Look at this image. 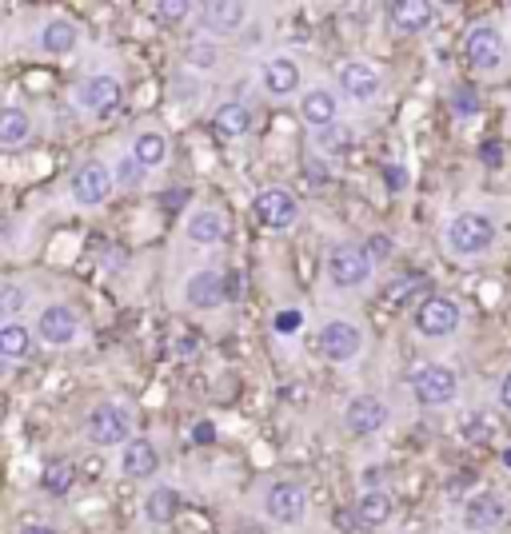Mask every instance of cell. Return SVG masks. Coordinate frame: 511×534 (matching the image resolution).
Here are the masks:
<instances>
[{
  "instance_id": "obj_1",
  "label": "cell",
  "mask_w": 511,
  "mask_h": 534,
  "mask_svg": "<svg viewBox=\"0 0 511 534\" xmlns=\"http://www.w3.org/2000/svg\"><path fill=\"white\" fill-rule=\"evenodd\" d=\"M492 244H496V224L488 216H480V212H464V216H456L448 224V248L456 256H480Z\"/></svg>"
},
{
  "instance_id": "obj_2",
  "label": "cell",
  "mask_w": 511,
  "mask_h": 534,
  "mask_svg": "<svg viewBox=\"0 0 511 534\" xmlns=\"http://www.w3.org/2000/svg\"><path fill=\"white\" fill-rule=\"evenodd\" d=\"M412 391H416V399H420L424 407H448V403L456 399V391H460V379H456L452 367L428 363V367H420V371L412 375Z\"/></svg>"
},
{
  "instance_id": "obj_3",
  "label": "cell",
  "mask_w": 511,
  "mask_h": 534,
  "mask_svg": "<svg viewBox=\"0 0 511 534\" xmlns=\"http://www.w3.org/2000/svg\"><path fill=\"white\" fill-rule=\"evenodd\" d=\"M328 275L336 287H364L372 275V256L360 244H336L328 256Z\"/></svg>"
},
{
  "instance_id": "obj_4",
  "label": "cell",
  "mask_w": 511,
  "mask_h": 534,
  "mask_svg": "<svg viewBox=\"0 0 511 534\" xmlns=\"http://www.w3.org/2000/svg\"><path fill=\"white\" fill-rule=\"evenodd\" d=\"M128 431H132L128 415H124L120 407H112V403H104V407H96V411L88 415V439L100 443V447H120V443L128 447V443H132Z\"/></svg>"
},
{
  "instance_id": "obj_5",
  "label": "cell",
  "mask_w": 511,
  "mask_h": 534,
  "mask_svg": "<svg viewBox=\"0 0 511 534\" xmlns=\"http://www.w3.org/2000/svg\"><path fill=\"white\" fill-rule=\"evenodd\" d=\"M252 212H256V220L264 224V228H272V232H284V228H292L296 224V200L284 192V188H268V192H260L256 196V204H252Z\"/></svg>"
},
{
  "instance_id": "obj_6",
  "label": "cell",
  "mask_w": 511,
  "mask_h": 534,
  "mask_svg": "<svg viewBox=\"0 0 511 534\" xmlns=\"http://www.w3.org/2000/svg\"><path fill=\"white\" fill-rule=\"evenodd\" d=\"M416 327H420V335H432V339L452 335V331L460 327V307H456L452 299H444V295H432V299L420 303Z\"/></svg>"
},
{
  "instance_id": "obj_7",
  "label": "cell",
  "mask_w": 511,
  "mask_h": 534,
  "mask_svg": "<svg viewBox=\"0 0 511 534\" xmlns=\"http://www.w3.org/2000/svg\"><path fill=\"white\" fill-rule=\"evenodd\" d=\"M464 52H468V64H472V68L496 72V68L504 64V36H500L496 28H488V24H484V28H472Z\"/></svg>"
},
{
  "instance_id": "obj_8",
  "label": "cell",
  "mask_w": 511,
  "mask_h": 534,
  "mask_svg": "<svg viewBox=\"0 0 511 534\" xmlns=\"http://www.w3.org/2000/svg\"><path fill=\"white\" fill-rule=\"evenodd\" d=\"M360 347H364L360 327L340 323V319L328 323V327H320V351H324V359H332V363H348V359L360 355Z\"/></svg>"
},
{
  "instance_id": "obj_9",
  "label": "cell",
  "mask_w": 511,
  "mask_h": 534,
  "mask_svg": "<svg viewBox=\"0 0 511 534\" xmlns=\"http://www.w3.org/2000/svg\"><path fill=\"white\" fill-rule=\"evenodd\" d=\"M108 192H112V176H108V168L104 164H84L76 176H72V196H76V204H84V208H96V204H104L108 200Z\"/></svg>"
},
{
  "instance_id": "obj_10",
  "label": "cell",
  "mask_w": 511,
  "mask_h": 534,
  "mask_svg": "<svg viewBox=\"0 0 511 534\" xmlns=\"http://www.w3.org/2000/svg\"><path fill=\"white\" fill-rule=\"evenodd\" d=\"M504 515H508L504 499H500V495H492V491H484V495L468 499V507H464V527H468V531H476V534H488L504 523Z\"/></svg>"
},
{
  "instance_id": "obj_11",
  "label": "cell",
  "mask_w": 511,
  "mask_h": 534,
  "mask_svg": "<svg viewBox=\"0 0 511 534\" xmlns=\"http://www.w3.org/2000/svg\"><path fill=\"white\" fill-rule=\"evenodd\" d=\"M384 423H388V407H384L380 399H372V395L352 399L348 411H344V427H348L352 435H376Z\"/></svg>"
},
{
  "instance_id": "obj_12",
  "label": "cell",
  "mask_w": 511,
  "mask_h": 534,
  "mask_svg": "<svg viewBox=\"0 0 511 534\" xmlns=\"http://www.w3.org/2000/svg\"><path fill=\"white\" fill-rule=\"evenodd\" d=\"M80 104H84L92 116H112L116 104H120V80H116V76H92V80H84Z\"/></svg>"
},
{
  "instance_id": "obj_13",
  "label": "cell",
  "mask_w": 511,
  "mask_h": 534,
  "mask_svg": "<svg viewBox=\"0 0 511 534\" xmlns=\"http://www.w3.org/2000/svg\"><path fill=\"white\" fill-rule=\"evenodd\" d=\"M264 507H268V515L276 519V523H300L304 519V491L296 487V483H276L272 491H268V499H264Z\"/></svg>"
},
{
  "instance_id": "obj_14",
  "label": "cell",
  "mask_w": 511,
  "mask_h": 534,
  "mask_svg": "<svg viewBox=\"0 0 511 534\" xmlns=\"http://www.w3.org/2000/svg\"><path fill=\"white\" fill-rule=\"evenodd\" d=\"M76 311L72 307H64V303H52V307H44L40 311V339L44 343H72L76 339Z\"/></svg>"
},
{
  "instance_id": "obj_15",
  "label": "cell",
  "mask_w": 511,
  "mask_h": 534,
  "mask_svg": "<svg viewBox=\"0 0 511 534\" xmlns=\"http://www.w3.org/2000/svg\"><path fill=\"white\" fill-rule=\"evenodd\" d=\"M184 299H188V307H196V311L220 307V299H224V279H220V271H196V275L188 279V287H184Z\"/></svg>"
},
{
  "instance_id": "obj_16",
  "label": "cell",
  "mask_w": 511,
  "mask_h": 534,
  "mask_svg": "<svg viewBox=\"0 0 511 534\" xmlns=\"http://www.w3.org/2000/svg\"><path fill=\"white\" fill-rule=\"evenodd\" d=\"M200 16H204V24H208L212 32L232 36V32H240V28H244L248 8H244V4H236V0H208V4L200 8Z\"/></svg>"
},
{
  "instance_id": "obj_17",
  "label": "cell",
  "mask_w": 511,
  "mask_h": 534,
  "mask_svg": "<svg viewBox=\"0 0 511 534\" xmlns=\"http://www.w3.org/2000/svg\"><path fill=\"white\" fill-rule=\"evenodd\" d=\"M340 84H344V92L352 100H372L380 92V72L372 64H364V60H348L340 68Z\"/></svg>"
},
{
  "instance_id": "obj_18",
  "label": "cell",
  "mask_w": 511,
  "mask_h": 534,
  "mask_svg": "<svg viewBox=\"0 0 511 534\" xmlns=\"http://www.w3.org/2000/svg\"><path fill=\"white\" fill-rule=\"evenodd\" d=\"M156 467H160L156 447H152V443H144V439H132V443L124 447V455H120V471H124L128 479H148Z\"/></svg>"
},
{
  "instance_id": "obj_19",
  "label": "cell",
  "mask_w": 511,
  "mask_h": 534,
  "mask_svg": "<svg viewBox=\"0 0 511 534\" xmlns=\"http://www.w3.org/2000/svg\"><path fill=\"white\" fill-rule=\"evenodd\" d=\"M264 88H268L272 96H292V92L300 88V68H296V60H288V56L268 60V68H264Z\"/></svg>"
},
{
  "instance_id": "obj_20",
  "label": "cell",
  "mask_w": 511,
  "mask_h": 534,
  "mask_svg": "<svg viewBox=\"0 0 511 534\" xmlns=\"http://www.w3.org/2000/svg\"><path fill=\"white\" fill-rule=\"evenodd\" d=\"M300 116H304V124H312V128H332L336 124V96L332 92H324V88H316V92H308L304 100H300Z\"/></svg>"
},
{
  "instance_id": "obj_21",
  "label": "cell",
  "mask_w": 511,
  "mask_h": 534,
  "mask_svg": "<svg viewBox=\"0 0 511 534\" xmlns=\"http://www.w3.org/2000/svg\"><path fill=\"white\" fill-rule=\"evenodd\" d=\"M432 291V279L428 275H420V271H412V275H400V279H392L388 287H384V303L388 307H408L416 295H428ZM432 299V295H428Z\"/></svg>"
},
{
  "instance_id": "obj_22",
  "label": "cell",
  "mask_w": 511,
  "mask_h": 534,
  "mask_svg": "<svg viewBox=\"0 0 511 534\" xmlns=\"http://www.w3.org/2000/svg\"><path fill=\"white\" fill-rule=\"evenodd\" d=\"M392 24L400 32H424L432 24V4L428 0H396L392 4Z\"/></svg>"
},
{
  "instance_id": "obj_23",
  "label": "cell",
  "mask_w": 511,
  "mask_h": 534,
  "mask_svg": "<svg viewBox=\"0 0 511 534\" xmlns=\"http://www.w3.org/2000/svg\"><path fill=\"white\" fill-rule=\"evenodd\" d=\"M224 232H228V224H224V216H220V212H196V216L188 220V240H192V244H200V248L220 244V240H224Z\"/></svg>"
},
{
  "instance_id": "obj_24",
  "label": "cell",
  "mask_w": 511,
  "mask_h": 534,
  "mask_svg": "<svg viewBox=\"0 0 511 534\" xmlns=\"http://www.w3.org/2000/svg\"><path fill=\"white\" fill-rule=\"evenodd\" d=\"M40 44H44V52H52V56H68V52L76 48V24H72V20H64V16L48 20V24H44Z\"/></svg>"
},
{
  "instance_id": "obj_25",
  "label": "cell",
  "mask_w": 511,
  "mask_h": 534,
  "mask_svg": "<svg viewBox=\"0 0 511 534\" xmlns=\"http://www.w3.org/2000/svg\"><path fill=\"white\" fill-rule=\"evenodd\" d=\"M176 511H180V495H176L172 487H156V491H148V499H144V515H148V523H172Z\"/></svg>"
},
{
  "instance_id": "obj_26",
  "label": "cell",
  "mask_w": 511,
  "mask_h": 534,
  "mask_svg": "<svg viewBox=\"0 0 511 534\" xmlns=\"http://www.w3.org/2000/svg\"><path fill=\"white\" fill-rule=\"evenodd\" d=\"M212 124H216L220 136H244V132L252 128V112H248L244 104H220Z\"/></svg>"
},
{
  "instance_id": "obj_27",
  "label": "cell",
  "mask_w": 511,
  "mask_h": 534,
  "mask_svg": "<svg viewBox=\"0 0 511 534\" xmlns=\"http://www.w3.org/2000/svg\"><path fill=\"white\" fill-rule=\"evenodd\" d=\"M356 515L364 527H384L392 519V499L384 491H368L360 503H356Z\"/></svg>"
},
{
  "instance_id": "obj_28",
  "label": "cell",
  "mask_w": 511,
  "mask_h": 534,
  "mask_svg": "<svg viewBox=\"0 0 511 534\" xmlns=\"http://www.w3.org/2000/svg\"><path fill=\"white\" fill-rule=\"evenodd\" d=\"M132 156H136L144 168H156V164H164V160H168V140H164L160 132H144V136H136Z\"/></svg>"
},
{
  "instance_id": "obj_29",
  "label": "cell",
  "mask_w": 511,
  "mask_h": 534,
  "mask_svg": "<svg viewBox=\"0 0 511 534\" xmlns=\"http://www.w3.org/2000/svg\"><path fill=\"white\" fill-rule=\"evenodd\" d=\"M24 136H28V116L20 108H4L0 112V144L4 148H16Z\"/></svg>"
},
{
  "instance_id": "obj_30",
  "label": "cell",
  "mask_w": 511,
  "mask_h": 534,
  "mask_svg": "<svg viewBox=\"0 0 511 534\" xmlns=\"http://www.w3.org/2000/svg\"><path fill=\"white\" fill-rule=\"evenodd\" d=\"M28 347H32V335L20 323H4L0 327V355L20 359V355H28Z\"/></svg>"
},
{
  "instance_id": "obj_31",
  "label": "cell",
  "mask_w": 511,
  "mask_h": 534,
  "mask_svg": "<svg viewBox=\"0 0 511 534\" xmlns=\"http://www.w3.org/2000/svg\"><path fill=\"white\" fill-rule=\"evenodd\" d=\"M72 483H76L72 463H48V467H44V491H48V495H68Z\"/></svg>"
},
{
  "instance_id": "obj_32",
  "label": "cell",
  "mask_w": 511,
  "mask_h": 534,
  "mask_svg": "<svg viewBox=\"0 0 511 534\" xmlns=\"http://www.w3.org/2000/svg\"><path fill=\"white\" fill-rule=\"evenodd\" d=\"M116 184H120V188H140V184H144V164H140L136 156H124V160L116 164Z\"/></svg>"
},
{
  "instance_id": "obj_33",
  "label": "cell",
  "mask_w": 511,
  "mask_h": 534,
  "mask_svg": "<svg viewBox=\"0 0 511 534\" xmlns=\"http://www.w3.org/2000/svg\"><path fill=\"white\" fill-rule=\"evenodd\" d=\"M184 60H188L192 68H216V44H208V40H196V44H188Z\"/></svg>"
},
{
  "instance_id": "obj_34",
  "label": "cell",
  "mask_w": 511,
  "mask_h": 534,
  "mask_svg": "<svg viewBox=\"0 0 511 534\" xmlns=\"http://www.w3.org/2000/svg\"><path fill=\"white\" fill-rule=\"evenodd\" d=\"M464 439L468 443H484V439H492V419L488 415H464Z\"/></svg>"
},
{
  "instance_id": "obj_35",
  "label": "cell",
  "mask_w": 511,
  "mask_h": 534,
  "mask_svg": "<svg viewBox=\"0 0 511 534\" xmlns=\"http://www.w3.org/2000/svg\"><path fill=\"white\" fill-rule=\"evenodd\" d=\"M156 16H160L164 24H176V20L188 16V4H184V0H160V4H156Z\"/></svg>"
},
{
  "instance_id": "obj_36",
  "label": "cell",
  "mask_w": 511,
  "mask_h": 534,
  "mask_svg": "<svg viewBox=\"0 0 511 534\" xmlns=\"http://www.w3.org/2000/svg\"><path fill=\"white\" fill-rule=\"evenodd\" d=\"M452 108H456L460 116H472V112L480 108V96H476L472 88H456V92H452Z\"/></svg>"
},
{
  "instance_id": "obj_37",
  "label": "cell",
  "mask_w": 511,
  "mask_h": 534,
  "mask_svg": "<svg viewBox=\"0 0 511 534\" xmlns=\"http://www.w3.org/2000/svg\"><path fill=\"white\" fill-rule=\"evenodd\" d=\"M0 303H4V311H8V315H16V311L24 307V291H20V287H12V283H4V287H0Z\"/></svg>"
},
{
  "instance_id": "obj_38",
  "label": "cell",
  "mask_w": 511,
  "mask_h": 534,
  "mask_svg": "<svg viewBox=\"0 0 511 534\" xmlns=\"http://www.w3.org/2000/svg\"><path fill=\"white\" fill-rule=\"evenodd\" d=\"M368 256H372V264H384L392 256V240L388 236H372L368 240Z\"/></svg>"
},
{
  "instance_id": "obj_39",
  "label": "cell",
  "mask_w": 511,
  "mask_h": 534,
  "mask_svg": "<svg viewBox=\"0 0 511 534\" xmlns=\"http://www.w3.org/2000/svg\"><path fill=\"white\" fill-rule=\"evenodd\" d=\"M300 323H304V315H300L296 307H292V311H280V315H276V331H284V335H288V331H296Z\"/></svg>"
},
{
  "instance_id": "obj_40",
  "label": "cell",
  "mask_w": 511,
  "mask_h": 534,
  "mask_svg": "<svg viewBox=\"0 0 511 534\" xmlns=\"http://www.w3.org/2000/svg\"><path fill=\"white\" fill-rule=\"evenodd\" d=\"M384 180H388V188H392V192H404V184H408V172L392 164V168H384Z\"/></svg>"
},
{
  "instance_id": "obj_41",
  "label": "cell",
  "mask_w": 511,
  "mask_h": 534,
  "mask_svg": "<svg viewBox=\"0 0 511 534\" xmlns=\"http://www.w3.org/2000/svg\"><path fill=\"white\" fill-rule=\"evenodd\" d=\"M500 160H504V152H500V144H496V140H488V144H484V164H488V168H496Z\"/></svg>"
},
{
  "instance_id": "obj_42",
  "label": "cell",
  "mask_w": 511,
  "mask_h": 534,
  "mask_svg": "<svg viewBox=\"0 0 511 534\" xmlns=\"http://www.w3.org/2000/svg\"><path fill=\"white\" fill-rule=\"evenodd\" d=\"M192 439H196V443H212V439H216V427H212V423L204 419V423H196V431H192Z\"/></svg>"
},
{
  "instance_id": "obj_43",
  "label": "cell",
  "mask_w": 511,
  "mask_h": 534,
  "mask_svg": "<svg viewBox=\"0 0 511 534\" xmlns=\"http://www.w3.org/2000/svg\"><path fill=\"white\" fill-rule=\"evenodd\" d=\"M336 523H340L348 534L356 531V527H364V523H360V515H348V511H340V515H336Z\"/></svg>"
},
{
  "instance_id": "obj_44",
  "label": "cell",
  "mask_w": 511,
  "mask_h": 534,
  "mask_svg": "<svg viewBox=\"0 0 511 534\" xmlns=\"http://www.w3.org/2000/svg\"><path fill=\"white\" fill-rule=\"evenodd\" d=\"M500 407L511 415V371L504 375V383H500Z\"/></svg>"
},
{
  "instance_id": "obj_45",
  "label": "cell",
  "mask_w": 511,
  "mask_h": 534,
  "mask_svg": "<svg viewBox=\"0 0 511 534\" xmlns=\"http://www.w3.org/2000/svg\"><path fill=\"white\" fill-rule=\"evenodd\" d=\"M20 534H56V531H52V527H24Z\"/></svg>"
},
{
  "instance_id": "obj_46",
  "label": "cell",
  "mask_w": 511,
  "mask_h": 534,
  "mask_svg": "<svg viewBox=\"0 0 511 534\" xmlns=\"http://www.w3.org/2000/svg\"><path fill=\"white\" fill-rule=\"evenodd\" d=\"M504 467H511V447L504 451Z\"/></svg>"
}]
</instances>
